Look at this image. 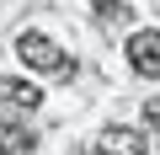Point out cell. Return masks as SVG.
Here are the masks:
<instances>
[{
  "label": "cell",
  "instance_id": "cell-1",
  "mask_svg": "<svg viewBox=\"0 0 160 155\" xmlns=\"http://www.w3.org/2000/svg\"><path fill=\"white\" fill-rule=\"evenodd\" d=\"M16 59H22L27 70L48 75V80H64V75H69V54H64L53 38H43V32H22V38H16Z\"/></svg>",
  "mask_w": 160,
  "mask_h": 155
},
{
  "label": "cell",
  "instance_id": "cell-2",
  "mask_svg": "<svg viewBox=\"0 0 160 155\" xmlns=\"http://www.w3.org/2000/svg\"><path fill=\"white\" fill-rule=\"evenodd\" d=\"M123 54H128L133 75H144V80H155V75H160V27H144V32H133Z\"/></svg>",
  "mask_w": 160,
  "mask_h": 155
},
{
  "label": "cell",
  "instance_id": "cell-3",
  "mask_svg": "<svg viewBox=\"0 0 160 155\" xmlns=\"http://www.w3.org/2000/svg\"><path fill=\"white\" fill-rule=\"evenodd\" d=\"M91 155H149V144H144L139 128H107V134L91 144Z\"/></svg>",
  "mask_w": 160,
  "mask_h": 155
},
{
  "label": "cell",
  "instance_id": "cell-4",
  "mask_svg": "<svg viewBox=\"0 0 160 155\" xmlns=\"http://www.w3.org/2000/svg\"><path fill=\"white\" fill-rule=\"evenodd\" d=\"M0 102H11V107H38L43 91H38L32 80H0Z\"/></svg>",
  "mask_w": 160,
  "mask_h": 155
},
{
  "label": "cell",
  "instance_id": "cell-5",
  "mask_svg": "<svg viewBox=\"0 0 160 155\" xmlns=\"http://www.w3.org/2000/svg\"><path fill=\"white\" fill-rule=\"evenodd\" d=\"M32 150V134L16 128V123H0V155H27Z\"/></svg>",
  "mask_w": 160,
  "mask_h": 155
},
{
  "label": "cell",
  "instance_id": "cell-6",
  "mask_svg": "<svg viewBox=\"0 0 160 155\" xmlns=\"http://www.w3.org/2000/svg\"><path fill=\"white\" fill-rule=\"evenodd\" d=\"M96 11H102V16H112V22H118V16H128L123 0H96Z\"/></svg>",
  "mask_w": 160,
  "mask_h": 155
},
{
  "label": "cell",
  "instance_id": "cell-7",
  "mask_svg": "<svg viewBox=\"0 0 160 155\" xmlns=\"http://www.w3.org/2000/svg\"><path fill=\"white\" fill-rule=\"evenodd\" d=\"M144 123H155V128H160V102H149V107H144Z\"/></svg>",
  "mask_w": 160,
  "mask_h": 155
}]
</instances>
